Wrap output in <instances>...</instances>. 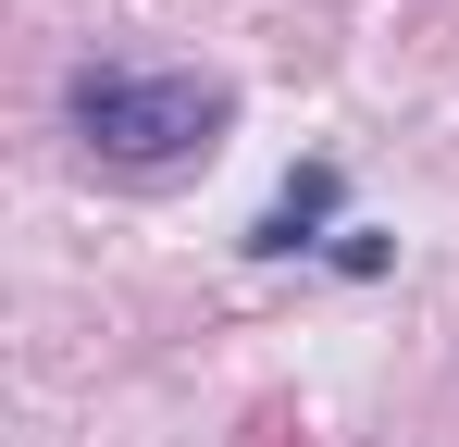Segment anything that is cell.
I'll return each instance as SVG.
<instances>
[{"label":"cell","instance_id":"obj_1","mask_svg":"<svg viewBox=\"0 0 459 447\" xmlns=\"http://www.w3.org/2000/svg\"><path fill=\"white\" fill-rule=\"evenodd\" d=\"M63 112H75V137L100 149V162H125V174L199 162V149L236 125V100L212 87V74H100V63L63 87Z\"/></svg>","mask_w":459,"mask_h":447},{"label":"cell","instance_id":"obj_2","mask_svg":"<svg viewBox=\"0 0 459 447\" xmlns=\"http://www.w3.org/2000/svg\"><path fill=\"white\" fill-rule=\"evenodd\" d=\"M323 212H335V174H299V187L261 212V236H248V249H273V261H286V249H310V224H323Z\"/></svg>","mask_w":459,"mask_h":447}]
</instances>
